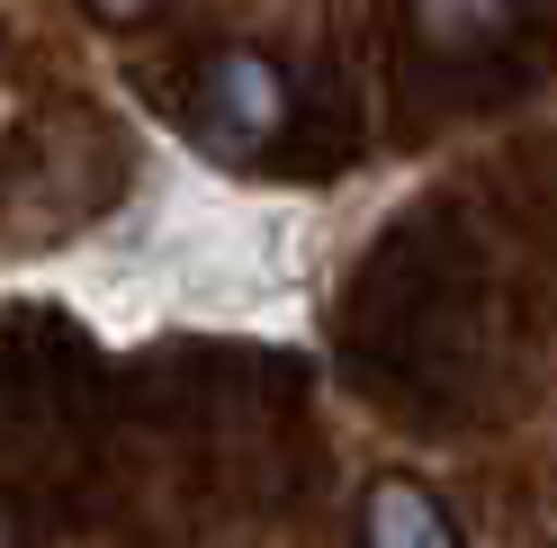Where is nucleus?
Segmentation results:
<instances>
[{"mask_svg": "<svg viewBox=\"0 0 557 548\" xmlns=\"http://www.w3.org/2000/svg\"><path fill=\"white\" fill-rule=\"evenodd\" d=\"M207 117L252 135V145H270V135L288 126V82H278V63L252 54V46H225L207 63Z\"/></svg>", "mask_w": 557, "mask_h": 548, "instance_id": "nucleus-1", "label": "nucleus"}, {"mask_svg": "<svg viewBox=\"0 0 557 548\" xmlns=\"http://www.w3.org/2000/svg\"><path fill=\"white\" fill-rule=\"evenodd\" d=\"M369 548H449L459 522L432 503V486H413V476H377L369 486Z\"/></svg>", "mask_w": 557, "mask_h": 548, "instance_id": "nucleus-2", "label": "nucleus"}, {"mask_svg": "<svg viewBox=\"0 0 557 548\" xmlns=\"http://www.w3.org/2000/svg\"><path fill=\"white\" fill-rule=\"evenodd\" d=\"M405 10L432 54H485L512 37V0H405Z\"/></svg>", "mask_w": 557, "mask_h": 548, "instance_id": "nucleus-3", "label": "nucleus"}, {"mask_svg": "<svg viewBox=\"0 0 557 548\" xmlns=\"http://www.w3.org/2000/svg\"><path fill=\"white\" fill-rule=\"evenodd\" d=\"M90 10H99V18H145L153 0H90Z\"/></svg>", "mask_w": 557, "mask_h": 548, "instance_id": "nucleus-4", "label": "nucleus"}, {"mask_svg": "<svg viewBox=\"0 0 557 548\" xmlns=\"http://www.w3.org/2000/svg\"><path fill=\"white\" fill-rule=\"evenodd\" d=\"M10 539H18V522H10V512H0V548H10Z\"/></svg>", "mask_w": 557, "mask_h": 548, "instance_id": "nucleus-5", "label": "nucleus"}]
</instances>
